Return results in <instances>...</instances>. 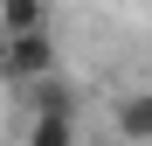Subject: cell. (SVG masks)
Returning a JSON list of instances; mask_svg holds the SVG:
<instances>
[{
  "label": "cell",
  "instance_id": "obj_4",
  "mask_svg": "<svg viewBox=\"0 0 152 146\" xmlns=\"http://www.w3.org/2000/svg\"><path fill=\"white\" fill-rule=\"evenodd\" d=\"M35 28H48L42 0H0V35H35Z\"/></svg>",
  "mask_w": 152,
  "mask_h": 146
},
{
  "label": "cell",
  "instance_id": "obj_1",
  "mask_svg": "<svg viewBox=\"0 0 152 146\" xmlns=\"http://www.w3.org/2000/svg\"><path fill=\"white\" fill-rule=\"evenodd\" d=\"M0 70L28 90V84H42V77H56V42H48V28H35V35H0Z\"/></svg>",
  "mask_w": 152,
  "mask_h": 146
},
{
  "label": "cell",
  "instance_id": "obj_3",
  "mask_svg": "<svg viewBox=\"0 0 152 146\" xmlns=\"http://www.w3.org/2000/svg\"><path fill=\"white\" fill-rule=\"evenodd\" d=\"M111 118H118V132L132 139V146H152V90H124Z\"/></svg>",
  "mask_w": 152,
  "mask_h": 146
},
{
  "label": "cell",
  "instance_id": "obj_2",
  "mask_svg": "<svg viewBox=\"0 0 152 146\" xmlns=\"http://www.w3.org/2000/svg\"><path fill=\"white\" fill-rule=\"evenodd\" d=\"M21 146H76V104H28Z\"/></svg>",
  "mask_w": 152,
  "mask_h": 146
}]
</instances>
